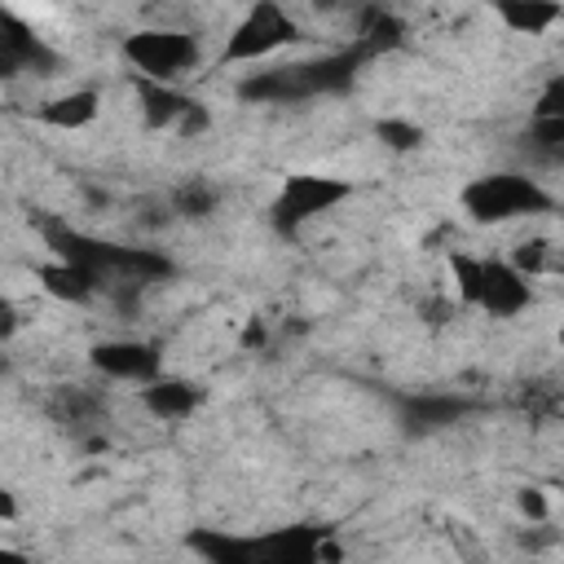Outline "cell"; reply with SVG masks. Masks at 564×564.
<instances>
[{"mask_svg": "<svg viewBox=\"0 0 564 564\" xmlns=\"http://www.w3.org/2000/svg\"><path fill=\"white\" fill-rule=\"evenodd\" d=\"M361 53L366 48H344V53H326V57L295 62V66H282V70H264V75L242 84V97H251V101H300V97H313V93H339V88L352 84Z\"/></svg>", "mask_w": 564, "mask_h": 564, "instance_id": "cell-1", "label": "cell"}, {"mask_svg": "<svg viewBox=\"0 0 564 564\" xmlns=\"http://www.w3.org/2000/svg\"><path fill=\"white\" fill-rule=\"evenodd\" d=\"M551 207V194L524 172H485L463 185V212L476 225H507Z\"/></svg>", "mask_w": 564, "mask_h": 564, "instance_id": "cell-2", "label": "cell"}, {"mask_svg": "<svg viewBox=\"0 0 564 564\" xmlns=\"http://www.w3.org/2000/svg\"><path fill=\"white\" fill-rule=\"evenodd\" d=\"M458 295L476 308H485L489 317H516L529 308L533 291L529 278L511 264V260H476V256H454L449 260Z\"/></svg>", "mask_w": 564, "mask_h": 564, "instance_id": "cell-3", "label": "cell"}, {"mask_svg": "<svg viewBox=\"0 0 564 564\" xmlns=\"http://www.w3.org/2000/svg\"><path fill=\"white\" fill-rule=\"evenodd\" d=\"M123 57L128 66L150 79V84H172L198 66V40L189 31H167V26H145V31H132L123 40Z\"/></svg>", "mask_w": 564, "mask_h": 564, "instance_id": "cell-4", "label": "cell"}, {"mask_svg": "<svg viewBox=\"0 0 564 564\" xmlns=\"http://www.w3.org/2000/svg\"><path fill=\"white\" fill-rule=\"evenodd\" d=\"M295 40H300V26L282 4H251L238 18V26L225 35L220 62H264Z\"/></svg>", "mask_w": 564, "mask_h": 564, "instance_id": "cell-5", "label": "cell"}, {"mask_svg": "<svg viewBox=\"0 0 564 564\" xmlns=\"http://www.w3.org/2000/svg\"><path fill=\"white\" fill-rule=\"evenodd\" d=\"M348 194H352V185L339 181V176L300 172V176H291V181L278 189V198H273V225H278L282 234H295L300 225H308L313 216L330 212V207L344 203Z\"/></svg>", "mask_w": 564, "mask_h": 564, "instance_id": "cell-6", "label": "cell"}, {"mask_svg": "<svg viewBox=\"0 0 564 564\" xmlns=\"http://www.w3.org/2000/svg\"><path fill=\"white\" fill-rule=\"evenodd\" d=\"M88 361L106 379H123V383H141V388L163 375V357L145 339H101L88 348Z\"/></svg>", "mask_w": 564, "mask_h": 564, "instance_id": "cell-7", "label": "cell"}, {"mask_svg": "<svg viewBox=\"0 0 564 564\" xmlns=\"http://www.w3.org/2000/svg\"><path fill=\"white\" fill-rule=\"evenodd\" d=\"M322 546H326L322 529L308 524L269 529L256 538V564H322Z\"/></svg>", "mask_w": 564, "mask_h": 564, "instance_id": "cell-8", "label": "cell"}, {"mask_svg": "<svg viewBox=\"0 0 564 564\" xmlns=\"http://www.w3.org/2000/svg\"><path fill=\"white\" fill-rule=\"evenodd\" d=\"M141 401H145V410L154 414V419H163V423H181V419H189L194 410H198V401H203V392L189 383V379H154V383H145L141 388Z\"/></svg>", "mask_w": 564, "mask_h": 564, "instance_id": "cell-9", "label": "cell"}, {"mask_svg": "<svg viewBox=\"0 0 564 564\" xmlns=\"http://www.w3.org/2000/svg\"><path fill=\"white\" fill-rule=\"evenodd\" d=\"M40 286L53 295V300H66V304H88L97 291H101V278L79 269V264H66V260H53L40 269Z\"/></svg>", "mask_w": 564, "mask_h": 564, "instance_id": "cell-10", "label": "cell"}, {"mask_svg": "<svg viewBox=\"0 0 564 564\" xmlns=\"http://www.w3.org/2000/svg\"><path fill=\"white\" fill-rule=\"evenodd\" d=\"M97 110H101L97 88H70V93H62V97H53V101L40 106V123L70 132V128H88L97 119Z\"/></svg>", "mask_w": 564, "mask_h": 564, "instance_id": "cell-11", "label": "cell"}, {"mask_svg": "<svg viewBox=\"0 0 564 564\" xmlns=\"http://www.w3.org/2000/svg\"><path fill=\"white\" fill-rule=\"evenodd\" d=\"M189 546L203 555V564H256V538H247V533L194 529Z\"/></svg>", "mask_w": 564, "mask_h": 564, "instance_id": "cell-12", "label": "cell"}, {"mask_svg": "<svg viewBox=\"0 0 564 564\" xmlns=\"http://www.w3.org/2000/svg\"><path fill=\"white\" fill-rule=\"evenodd\" d=\"M498 18L516 35H542V31H551L564 18V9L560 4H546V0H502L498 4Z\"/></svg>", "mask_w": 564, "mask_h": 564, "instance_id": "cell-13", "label": "cell"}, {"mask_svg": "<svg viewBox=\"0 0 564 564\" xmlns=\"http://www.w3.org/2000/svg\"><path fill=\"white\" fill-rule=\"evenodd\" d=\"M463 414H467V405L458 397H414L405 405V427L410 432H432V427L458 423Z\"/></svg>", "mask_w": 564, "mask_h": 564, "instance_id": "cell-14", "label": "cell"}, {"mask_svg": "<svg viewBox=\"0 0 564 564\" xmlns=\"http://www.w3.org/2000/svg\"><path fill=\"white\" fill-rule=\"evenodd\" d=\"M529 141H533V150H542L546 159H564V119H533Z\"/></svg>", "mask_w": 564, "mask_h": 564, "instance_id": "cell-15", "label": "cell"}, {"mask_svg": "<svg viewBox=\"0 0 564 564\" xmlns=\"http://www.w3.org/2000/svg\"><path fill=\"white\" fill-rule=\"evenodd\" d=\"M172 207H176L181 216H207V212L216 207V189H212V185H185V189H176Z\"/></svg>", "mask_w": 564, "mask_h": 564, "instance_id": "cell-16", "label": "cell"}, {"mask_svg": "<svg viewBox=\"0 0 564 564\" xmlns=\"http://www.w3.org/2000/svg\"><path fill=\"white\" fill-rule=\"evenodd\" d=\"M379 137H383V145H392V150H414V145L423 141V128H419V123H405V119H383V123H379Z\"/></svg>", "mask_w": 564, "mask_h": 564, "instance_id": "cell-17", "label": "cell"}, {"mask_svg": "<svg viewBox=\"0 0 564 564\" xmlns=\"http://www.w3.org/2000/svg\"><path fill=\"white\" fill-rule=\"evenodd\" d=\"M511 264H516L524 278H533V273H542V269L551 264V247H546V242H520L516 256H511Z\"/></svg>", "mask_w": 564, "mask_h": 564, "instance_id": "cell-18", "label": "cell"}, {"mask_svg": "<svg viewBox=\"0 0 564 564\" xmlns=\"http://www.w3.org/2000/svg\"><path fill=\"white\" fill-rule=\"evenodd\" d=\"M533 119H564V75L546 79V88L538 93V106H533Z\"/></svg>", "mask_w": 564, "mask_h": 564, "instance_id": "cell-19", "label": "cell"}, {"mask_svg": "<svg viewBox=\"0 0 564 564\" xmlns=\"http://www.w3.org/2000/svg\"><path fill=\"white\" fill-rule=\"evenodd\" d=\"M516 507H520V516L533 520V524H546V516H551V502H546V494H542L538 485L516 489Z\"/></svg>", "mask_w": 564, "mask_h": 564, "instance_id": "cell-20", "label": "cell"}, {"mask_svg": "<svg viewBox=\"0 0 564 564\" xmlns=\"http://www.w3.org/2000/svg\"><path fill=\"white\" fill-rule=\"evenodd\" d=\"M13 516H18V498L13 494H0V520L13 524Z\"/></svg>", "mask_w": 564, "mask_h": 564, "instance_id": "cell-21", "label": "cell"}, {"mask_svg": "<svg viewBox=\"0 0 564 564\" xmlns=\"http://www.w3.org/2000/svg\"><path fill=\"white\" fill-rule=\"evenodd\" d=\"M0 564H35V560H31V555H22L18 546H4V551H0Z\"/></svg>", "mask_w": 564, "mask_h": 564, "instance_id": "cell-22", "label": "cell"}, {"mask_svg": "<svg viewBox=\"0 0 564 564\" xmlns=\"http://www.w3.org/2000/svg\"><path fill=\"white\" fill-rule=\"evenodd\" d=\"M560 348H564V326H560Z\"/></svg>", "mask_w": 564, "mask_h": 564, "instance_id": "cell-23", "label": "cell"}, {"mask_svg": "<svg viewBox=\"0 0 564 564\" xmlns=\"http://www.w3.org/2000/svg\"><path fill=\"white\" fill-rule=\"evenodd\" d=\"M560 502H564V485H560Z\"/></svg>", "mask_w": 564, "mask_h": 564, "instance_id": "cell-24", "label": "cell"}]
</instances>
